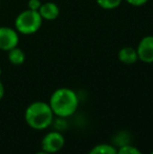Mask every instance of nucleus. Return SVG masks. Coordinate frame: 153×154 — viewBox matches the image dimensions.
Wrapping results in <instances>:
<instances>
[{
	"label": "nucleus",
	"instance_id": "f257e3e1",
	"mask_svg": "<svg viewBox=\"0 0 153 154\" xmlns=\"http://www.w3.org/2000/svg\"><path fill=\"white\" fill-rule=\"evenodd\" d=\"M49 106L55 116L65 119L72 116L77 111L79 106V97L77 93L69 88H58L51 94Z\"/></svg>",
	"mask_w": 153,
	"mask_h": 154
},
{
	"label": "nucleus",
	"instance_id": "f03ea898",
	"mask_svg": "<svg viewBox=\"0 0 153 154\" xmlns=\"http://www.w3.org/2000/svg\"><path fill=\"white\" fill-rule=\"evenodd\" d=\"M54 112L49 104L45 102H34L26 108L24 113L25 122L36 130L48 128L54 122Z\"/></svg>",
	"mask_w": 153,
	"mask_h": 154
},
{
	"label": "nucleus",
	"instance_id": "7ed1b4c3",
	"mask_svg": "<svg viewBox=\"0 0 153 154\" xmlns=\"http://www.w3.org/2000/svg\"><path fill=\"white\" fill-rule=\"evenodd\" d=\"M42 17L38 11L26 10L21 12L15 20L16 31L22 35H32L39 31L42 25Z\"/></svg>",
	"mask_w": 153,
	"mask_h": 154
},
{
	"label": "nucleus",
	"instance_id": "20e7f679",
	"mask_svg": "<svg viewBox=\"0 0 153 154\" xmlns=\"http://www.w3.org/2000/svg\"><path fill=\"white\" fill-rule=\"evenodd\" d=\"M65 144V140L62 133L58 131H51L45 134L43 137L42 142H41V147L42 150L46 151L47 153H57L64 147Z\"/></svg>",
	"mask_w": 153,
	"mask_h": 154
},
{
	"label": "nucleus",
	"instance_id": "39448f33",
	"mask_svg": "<svg viewBox=\"0 0 153 154\" xmlns=\"http://www.w3.org/2000/svg\"><path fill=\"white\" fill-rule=\"evenodd\" d=\"M19 32L8 26L0 27V49L8 51L16 47L19 43Z\"/></svg>",
	"mask_w": 153,
	"mask_h": 154
},
{
	"label": "nucleus",
	"instance_id": "423d86ee",
	"mask_svg": "<svg viewBox=\"0 0 153 154\" xmlns=\"http://www.w3.org/2000/svg\"><path fill=\"white\" fill-rule=\"evenodd\" d=\"M139 60L144 63H153V36H146L137 45Z\"/></svg>",
	"mask_w": 153,
	"mask_h": 154
},
{
	"label": "nucleus",
	"instance_id": "0eeeda50",
	"mask_svg": "<svg viewBox=\"0 0 153 154\" xmlns=\"http://www.w3.org/2000/svg\"><path fill=\"white\" fill-rule=\"evenodd\" d=\"M38 12L41 15L43 20L47 21L56 20L60 15L59 6L54 2H45V3L41 4Z\"/></svg>",
	"mask_w": 153,
	"mask_h": 154
},
{
	"label": "nucleus",
	"instance_id": "6e6552de",
	"mask_svg": "<svg viewBox=\"0 0 153 154\" xmlns=\"http://www.w3.org/2000/svg\"><path fill=\"white\" fill-rule=\"evenodd\" d=\"M118 57L121 62L124 63V64H127V65L134 64V63L139 60V56H137L136 49L133 48V47H130V46H126V47L121 48L118 54Z\"/></svg>",
	"mask_w": 153,
	"mask_h": 154
},
{
	"label": "nucleus",
	"instance_id": "1a4fd4ad",
	"mask_svg": "<svg viewBox=\"0 0 153 154\" xmlns=\"http://www.w3.org/2000/svg\"><path fill=\"white\" fill-rule=\"evenodd\" d=\"M8 61L12 63L13 65L18 66V65H21L24 63L25 54L22 49L16 46V47H14V48L11 49V51H8Z\"/></svg>",
	"mask_w": 153,
	"mask_h": 154
},
{
	"label": "nucleus",
	"instance_id": "9d476101",
	"mask_svg": "<svg viewBox=\"0 0 153 154\" xmlns=\"http://www.w3.org/2000/svg\"><path fill=\"white\" fill-rule=\"evenodd\" d=\"M88 154H118V149L109 144H100L94 146Z\"/></svg>",
	"mask_w": 153,
	"mask_h": 154
},
{
	"label": "nucleus",
	"instance_id": "9b49d317",
	"mask_svg": "<svg viewBox=\"0 0 153 154\" xmlns=\"http://www.w3.org/2000/svg\"><path fill=\"white\" fill-rule=\"evenodd\" d=\"M98 5L104 10H115L118 8L123 0H96Z\"/></svg>",
	"mask_w": 153,
	"mask_h": 154
},
{
	"label": "nucleus",
	"instance_id": "f8f14e48",
	"mask_svg": "<svg viewBox=\"0 0 153 154\" xmlns=\"http://www.w3.org/2000/svg\"><path fill=\"white\" fill-rule=\"evenodd\" d=\"M118 154H143L136 147L131 145H123L118 149Z\"/></svg>",
	"mask_w": 153,
	"mask_h": 154
},
{
	"label": "nucleus",
	"instance_id": "ddd939ff",
	"mask_svg": "<svg viewBox=\"0 0 153 154\" xmlns=\"http://www.w3.org/2000/svg\"><path fill=\"white\" fill-rule=\"evenodd\" d=\"M41 1L40 0H29L27 5H29V8L32 11H39L41 6Z\"/></svg>",
	"mask_w": 153,
	"mask_h": 154
},
{
	"label": "nucleus",
	"instance_id": "4468645a",
	"mask_svg": "<svg viewBox=\"0 0 153 154\" xmlns=\"http://www.w3.org/2000/svg\"><path fill=\"white\" fill-rule=\"evenodd\" d=\"M126 1L133 6H142L145 3H147L148 0H126Z\"/></svg>",
	"mask_w": 153,
	"mask_h": 154
},
{
	"label": "nucleus",
	"instance_id": "2eb2a0df",
	"mask_svg": "<svg viewBox=\"0 0 153 154\" xmlns=\"http://www.w3.org/2000/svg\"><path fill=\"white\" fill-rule=\"evenodd\" d=\"M3 95H4V86L2 84V82L0 81V100L3 97Z\"/></svg>",
	"mask_w": 153,
	"mask_h": 154
},
{
	"label": "nucleus",
	"instance_id": "dca6fc26",
	"mask_svg": "<svg viewBox=\"0 0 153 154\" xmlns=\"http://www.w3.org/2000/svg\"><path fill=\"white\" fill-rule=\"evenodd\" d=\"M36 154H49V153H47L46 151H44V150H42V151H39V152H37Z\"/></svg>",
	"mask_w": 153,
	"mask_h": 154
},
{
	"label": "nucleus",
	"instance_id": "f3484780",
	"mask_svg": "<svg viewBox=\"0 0 153 154\" xmlns=\"http://www.w3.org/2000/svg\"><path fill=\"white\" fill-rule=\"evenodd\" d=\"M0 75H1V69H0Z\"/></svg>",
	"mask_w": 153,
	"mask_h": 154
},
{
	"label": "nucleus",
	"instance_id": "a211bd4d",
	"mask_svg": "<svg viewBox=\"0 0 153 154\" xmlns=\"http://www.w3.org/2000/svg\"><path fill=\"white\" fill-rule=\"evenodd\" d=\"M150 154H153V151H152V152H151V153H150Z\"/></svg>",
	"mask_w": 153,
	"mask_h": 154
}]
</instances>
